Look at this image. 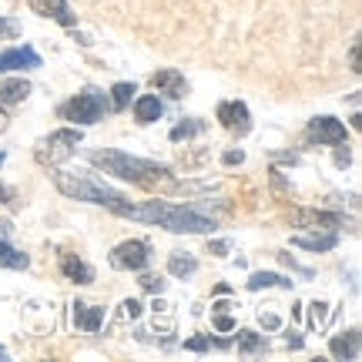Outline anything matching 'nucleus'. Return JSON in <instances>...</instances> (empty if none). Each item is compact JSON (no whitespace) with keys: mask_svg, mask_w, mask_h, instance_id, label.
<instances>
[{"mask_svg":"<svg viewBox=\"0 0 362 362\" xmlns=\"http://www.w3.org/2000/svg\"><path fill=\"white\" fill-rule=\"evenodd\" d=\"M309 141L319 144H346V124L336 121V117H312L309 121Z\"/></svg>","mask_w":362,"mask_h":362,"instance_id":"obj_8","label":"nucleus"},{"mask_svg":"<svg viewBox=\"0 0 362 362\" xmlns=\"http://www.w3.org/2000/svg\"><path fill=\"white\" fill-rule=\"evenodd\" d=\"M221 161H225V165H242V161H245V151H225Z\"/></svg>","mask_w":362,"mask_h":362,"instance_id":"obj_33","label":"nucleus"},{"mask_svg":"<svg viewBox=\"0 0 362 362\" xmlns=\"http://www.w3.org/2000/svg\"><path fill=\"white\" fill-rule=\"evenodd\" d=\"M215 329H218V332H232L235 319L232 315H225V312H215Z\"/></svg>","mask_w":362,"mask_h":362,"instance_id":"obj_30","label":"nucleus"},{"mask_svg":"<svg viewBox=\"0 0 362 362\" xmlns=\"http://www.w3.org/2000/svg\"><path fill=\"white\" fill-rule=\"evenodd\" d=\"M88 158L90 165L104 168V175H111L117 181H131L138 188H165V192H171V185H175L168 165L144 161V158L124 155V151H115V148H94Z\"/></svg>","mask_w":362,"mask_h":362,"instance_id":"obj_2","label":"nucleus"},{"mask_svg":"<svg viewBox=\"0 0 362 362\" xmlns=\"http://www.w3.org/2000/svg\"><path fill=\"white\" fill-rule=\"evenodd\" d=\"M161 101H158V94H141L138 101H134V117L141 121V124H155L158 117H161Z\"/></svg>","mask_w":362,"mask_h":362,"instance_id":"obj_16","label":"nucleus"},{"mask_svg":"<svg viewBox=\"0 0 362 362\" xmlns=\"http://www.w3.org/2000/svg\"><path fill=\"white\" fill-rule=\"evenodd\" d=\"M151 88L161 90V94H168V98H185V90H188V84H185V74H178L175 67H165V71H158V74H151Z\"/></svg>","mask_w":362,"mask_h":362,"instance_id":"obj_13","label":"nucleus"},{"mask_svg":"<svg viewBox=\"0 0 362 362\" xmlns=\"http://www.w3.org/2000/svg\"><path fill=\"white\" fill-rule=\"evenodd\" d=\"M292 245L305 248V252H332L339 245V235L332 228H322V232H298L292 235Z\"/></svg>","mask_w":362,"mask_h":362,"instance_id":"obj_12","label":"nucleus"},{"mask_svg":"<svg viewBox=\"0 0 362 362\" xmlns=\"http://www.w3.org/2000/svg\"><path fill=\"white\" fill-rule=\"evenodd\" d=\"M265 349V339L262 336H255V332H238V352H242V356H248V352H262Z\"/></svg>","mask_w":362,"mask_h":362,"instance_id":"obj_23","label":"nucleus"},{"mask_svg":"<svg viewBox=\"0 0 362 362\" xmlns=\"http://www.w3.org/2000/svg\"><path fill=\"white\" fill-rule=\"evenodd\" d=\"M248 288H252V292H262V288H292V279L275 275V272H255V275L248 279Z\"/></svg>","mask_w":362,"mask_h":362,"instance_id":"obj_18","label":"nucleus"},{"mask_svg":"<svg viewBox=\"0 0 362 362\" xmlns=\"http://www.w3.org/2000/svg\"><path fill=\"white\" fill-rule=\"evenodd\" d=\"M11 232H13V225L7 218H0V238H11Z\"/></svg>","mask_w":362,"mask_h":362,"instance_id":"obj_36","label":"nucleus"},{"mask_svg":"<svg viewBox=\"0 0 362 362\" xmlns=\"http://www.w3.org/2000/svg\"><path fill=\"white\" fill-rule=\"evenodd\" d=\"M141 288H144V292H155V296H161V292H165V279H161V275H141Z\"/></svg>","mask_w":362,"mask_h":362,"instance_id":"obj_25","label":"nucleus"},{"mask_svg":"<svg viewBox=\"0 0 362 362\" xmlns=\"http://www.w3.org/2000/svg\"><path fill=\"white\" fill-rule=\"evenodd\" d=\"M115 215L131 221H148V225L168 228L175 235H208L218 228V221L208 218L198 205H171V202H144V205L124 202Z\"/></svg>","mask_w":362,"mask_h":362,"instance_id":"obj_1","label":"nucleus"},{"mask_svg":"<svg viewBox=\"0 0 362 362\" xmlns=\"http://www.w3.org/2000/svg\"><path fill=\"white\" fill-rule=\"evenodd\" d=\"M218 121H221V128L228 131V134H235V138H245L248 131H252V115H248V107L242 101H221Z\"/></svg>","mask_w":362,"mask_h":362,"instance_id":"obj_7","label":"nucleus"},{"mask_svg":"<svg viewBox=\"0 0 362 362\" xmlns=\"http://www.w3.org/2000/svg\"><path fill=\"white\" fill-rule=\"evenodd\" d=\"M228 242H208V252H211V255H228Z\"/></svg>","mask_w":362,"mask_h":362,"instance_id":"obj_34","label":"nucleus"},{"mask_svg":"<svg viewBox=\"0 0 362 362\" xmlns=\"http://www.w3.org/2000/svg\"><path fill=\"white\" fill-rule=\"evenodd\" d=\"M107 111H111V101L101 88H84L67 104H61V117L74 121V124H98Z\"/></svg>","mask_w":362,"mask_h":362,"instance_id":"obj_4","label":"nucleus"},{"mask_svg":"<svg viewBox=\"0 0 362 362\" xmlns=\"http://www.w3.org/2000/svg\"><path fill=\"white\" fill-rule=\"evenodd\" d=\"M134 84H131V81H117L115 88H111V111H124V107H128L131 104V94H134Z\"/></svg>","mask_w":362,"mask_h":362,"instance_id":"obj_22","label":"nucleus"},{"mask_svg":"<svg viewBox=\"0 0 362 362\" xmlns=\"http://www.w3.org/2000/svg\"><path fill=\"white\" fill-rule=\"evenodd\" d=\"M259 322L265 325V329H269V332H275V329H279V325H282V319H279V315H275V312H265V309H262V312H259Z\"/></svg>","mask_w":362,"mask_h":362,"instance_id":"obj_29","label":"nucleus"},{"mask_svg":"<svg viewBox=\"0 0 362 362\" xmlns=\"http://www.w3.org/2000/svg\"><path fill=\"white\" fill-rule=\"evenodd\" d=\"M17 30H21V24H17V21H4V17H0V37H13Z\"/></svg>","mask_w":362,"mask_h":362,"instance_id":"obj_32","label":"nucleus"},{"mask_svg":"<svg viewBox=\"0 0 362 362\" xmlns=\"http://www.w3.org/2000/svg\"><path fill=\"white\" fill-rule=\"evenodd\" d=\"M349 161H352L349 151H336V165H339V168H349Z\"/></svg>","mask_w":362,"mask_h":362,"instance_id":"obj_35","label":"nucleus"},{"mask_svg":"<svg viewBox=\"0 0 362 362\" xmlns=\"http://www.w3.org/2000/svg\"><path fill=\"white\" fill-rule=\"evenodd\" d=\"M27 94H30V84H27L24 78H11V81H4V84H0V104H4V107L21 104Z\"/></svg>","mask_w":362,"mask_h":362,"instance_id":"obj_17","label":"nucleus"},{"mask_svg":"<svg viewBox=\"0 0 362 362\" xmlns=\"http://www.w3.org/2000/svg\"><path fill=\"white\" fill-rule=\"evenodd\" d=\"M30 265V255H24V252H17V248L7 242V238H0V269H27Z\"/></svg>","mask_w":362,"mask_h":362,"instance_id":"obj_20","label":"nucleus"},{"mask_svg":"<svg viewBox=\"0 0 362 362\" xmlns=\"http://www.w3.org/2000/svg\"><path fill=\"white\" fill-rule=\"evenodd\" d=\"M0 202H4V205H11V208L21 205V202H17V192H13V188H7V185H0Z\"/></svg>","mask_w":362,"mask_h":362,"instance_id":"obj_31","label":"nucleus"},{"mask_svg":"<svg viewBox=\"0 0 362 362\" xmlns=\"http://www.w3.org/2000/svg\"><path fill=\"white\" fill-rule=\"evenodd\" d=\"M194 269H198V262H194L188 252H175V255L168 259V272H171V275H178V279L194 275Z\"/></svg>","mask_w":362,"mask_h":362,"instance_id":"obj_21","label":"nucleus"},{"mask_svg":"<svg viewBox=\"0 0 362 362\" xmlns=\"http://www.w3.org/2000/svg\"><path fill=\"white\" fill-rule=\"evenodd\" d=\"M148 242H138V238H131V242H121V245L111 252V269L117 272H141L148 265Z\"/></svg>","mask_w":362,"mask_h":362,"instance_id":"obj_6","label":"nucleus"},{"mask_svg":"<svg viewBox=\"0 0 362 362\" xmlns=\"http://www.w3.org/2000/svg\"><path fill=\"white\" fill-rule=\"evenodd\" d=\"M61 272H64L71 282H78V285H90V282H94V269H90L88 262L74 259V255H61Z\"/></svg>","mask_w":362,"mask_h":362,"instance_id":"obj_14","label":"nucleus"},{"mask_svg":"<svg viewBox=\"0 0 362 362\" xmlns=\"http://www.w3.org/2000/svg\"><path fill=\"white\" fill-rule=\"evenodd\" d=\"M51 178H54V188L64 194V198H74V202L104 205V208H111V211H117V208L128 202L117 188H111L107 181H101L98 175H90V171H64V168H57V171H51Z\"/></svg>","mask_w":362,"mask_h":362,"instance_id":"obj_3","label":"nucleus"},{"mask_svg":"<svg viewBox=\"0 0 362 362\" xmlns=\"http://www.w3.org/2000/svg\"><path fill=\"white\" fill-rule=\"evenodd\" d=\"M292 225H298V228H339V225H346V215L319 211V208H298V211H292Z\"/></svg>","mask_w":362,"mask_h":362,"instance_id":"obj_10","label":"nucleus"},{"mask_svg":"<svg viewBox=\"0 0 362 362\" xmlns=\"http://www.w3.org/2000/svg\"><path fill=\"white\" fill-rule=\"evenodd\" d=\"M101 322H104V309H98V305H84V302L74 305V325H78V329H84V332H98Z\"/></svg>","mask_w":362,"mask_h":362,"instance_id":"obj_15","label":"nucleus"},{"mask_svg":"<svg viewBox=\"0 0 362 362\" xmlns=\"http://www.w3.org/2000/svg\"><path fill=\"white\" fill-rule=\"evenodd\" d=\"M141 315V302L138 298H124L121 302V319H138Z\"/></svg>","mask_w":362,"mask_h":362,"instance_id":"obj_26","label":"nucleus"},{"mask_svg":"<svg viewBox=\"0 0 362 362\" xmlns=\"http://www.w3.org/2000/svg\"><path fill=\"white\" fill-rule=\"evenodd\" d=\"M7 128V107H4V104H0V131Z\"/></svg>","mask_w":362,"mask_h":362,"instance_id":"obj_37","label":"nucleus"},{"mask_svg":"<svg viewBox=\"0 0 362 362\" xmlns=\"http://www.w3.org/2000/svg\"><path fill=\"white\" fill-rule=\"evenodd\" d=\"M185 349H188V352H208V349H211V336H194V339H188V342H185Z\"/></svg>","mask_w":362,"mask_h":362,"instance_id":"obj_27","label":"nucleus"},{"mask_svg":"<svg viewBox=\"0 0 362 362\" xmlns=\"http://www.w3.org/2000/svg\"><path fill=\"white\" fill-rule=\"evenodd\" d=\"M309 309H312V325H322L329 319V305L325 302H312Z\"/></svg>","mask_w":362,"mask_h":362,"instance_id":"obj_28","label":"nucleus"},{"mask_svg":"<svg viewBox=\"0 0 362 362\" xmlns=\"http://www.w3.org/2000/svg\"><path fill=\"white\" fill-rule=\"evenodd\" d=\"M27 7L37 13V17L57 21L61 27H74V24H78V13L71 11V4H67V0H27Z\"/></svg>","mask_w":362,"mask_h":362,"instance_id":"obj_9","label":"nucleus"},{"mask_svg":"<svg viewBox=\"0 0 362 362\" xmlns=\"http://www.w3.org/2000/svg\"><path fill=\"white\" fill-rule=\"evenodd\" d=\"M34 67H40V54L34 47L0 51V74H7V71H34Z\"/></svg>","mask_w":362,"mask_h":362,"instance_id":"obj_11","label":"nucleus"},{"mask_svg":"<svg viewBox=\"0 0 362 362\" xmlns=\"http://www.w3.org/2000/svg\"><path fill=\"white\" fill-rule=\"evenodd\" d=\"M4 158H7V155H4V151H0V165H4Z\"/></svg>","mask_w":362,"mask_h":362,"instance_id":"obj_38","label":"nucleus"},{"mask_svg":"<svg viewBox=\"0 0 362 362\" xmlns=\"http://www.w3.org/2000/svg\"><path fill=\"white\" fill-rule=\"evenodd\" d=\"M332 356H336V359H356V356H359V332L352 329L346 336L332 339Z\"/></svg>","mask_w":362,"mask_h":362,"instance_id":"obj_19","label":"nucleus"},{"mask_svg":"<svg viewBox=\"0 0 362 362\" xmlns=\"http://www.w3.org/2000/svg\"><path fill=\"white\" fill-rule=\"evenodd\" d=\"M81 128H61V131H51L47 138H40L37 144H34V158H37V165H44V168H57L61 161H67V158L78 151L81 144Z\"/></svg>","mask_w":362,"mask_h":362,"instance_id":"obj_5","label":"nucleus"},{"mask_svg":"<svg viewBox=\"0 0 362 362\" xmlns=\"http://www.w3.org/2000/svg\"><path fill=\"white\" fill-rule=\"evenodd\" d=\"M202 128H205L202 121H181V124L171 128V141H188V138H194Z\"/></svg>","mask_w":362,"mask_h":362,"instance_id":"obj_24","label":"nucleus"}]
</instances>
